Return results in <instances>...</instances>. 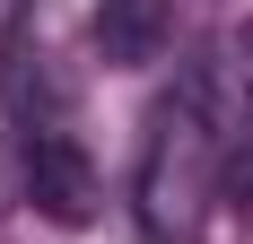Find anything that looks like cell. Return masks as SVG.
Listing matches in <instances>:
<instances>
[{
    "mask_svg": "<svg viewBox=\"0 0 253 244\" xmlns=\"http://www.w3.org/2000/svg\"><path fill=\"white\" fill-rule=\"evenodd\" d=\"M192 96H201L210 131H218L227 192H236V201H253V26H236L227 44L192 70Z\"/></svg>",
    "mask_w": 253,
    "mask_h": 244,
    "instance_id": "2",
    "label": "cell"
},
{
    "mask_svg": "<svg viewBox=\"0 0 253 244\" xmlns=\"http://www.w3.org/2000/svg\"><path fill=\"white\" fill-rule=\"evenodd\" d=\"M227 183V157H218V131H210L192 79L175 87V105L157 114V140H149V166H140V209H149L157 236H192L201 227V201Z\"/></svg>",
    "mask_w": 253,
    "mask_h": 244,
    "instance_id": "1",
    "label": "cell"
},
{
    "mask_svg": "<svg viewBox=\"0 0 253 244\" xmlns=\"http://www.w3.org/2000/svg\"><path fill=\"white\" fill-rule=\"evenodd\" d=\"M18 174H26V201H35L52 227H87L96 218V166H87V148H79L70 122L18 131Z\"/></svg>",
    "mask_w": 253,
    "mask_h": 244,
    "instance_id": "3",
    "label": "cell"
},
{
    "mask_svg": "<svg viewBox=\"0 0 253 244\" xmlns=\"http://www.w3.org/2000/svg\"><path fill=\"white\" fill-rule=\"evenodd\" d=\"M175 44V0H105L96 9V52L114 70H140Z\"/></svg>",
    "mask_w": 253,
    "mask_h": 244,
    "instance_id": "4",
    "label": "cell"
}]
</instances>
